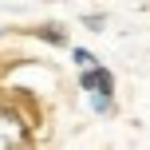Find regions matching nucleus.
<instances>
[{"label": "nucleus", "mask_w": 150, "mask_h": 150, "mask_svg": "<svg viewBox=\"0 0 150 150\" xmlns=\"http://www.w3.org/2000/svg\"><path fill=\"white\" fill-rule=\"evenodd\" d=\"M71 59L79 63V67H91V63H95V55H91V52H83V47H75V52H71Z\"/></svg>", "instance_id": "obj_3"}, {"label": "nucleus", "mask_w": 150, "mask_h": 150, "mask_svg": "<svg viewBox=\"0 0 150 150\" xmlns=\"http://www.w3.org/2000/svg\"><path fill=\"white\" fill-rule=\"evenodd\" d=\"M79 87H83V91H107V95H111L115 79H111V71H107V67L91 63V67H83V75H79Z\"/></svg>", "instance_id": "obj_2"}, {"label": "nucleus", "mask_w": 150, "mask_h": 150, "mask_svg": "<svg viewBox=\"0 0 150 150\" xmlns=\"http://www.w3.org/2000/svg\"><path fill=\"white\" fill-rule=\"evenodd\" d=\"M28 146V122H20L12 111H0V150Z\"/></svg>", "instance_id": "obj_1"}]
</instances>
